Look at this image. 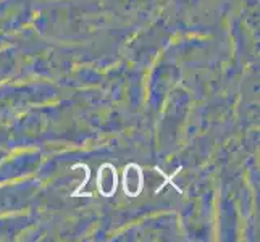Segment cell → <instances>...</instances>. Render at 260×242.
<instances>
[{
	"label": "cell",
	"mask_w": 260,
	"mask_h": 242,
	"mask_svg": "<svg viewBox=\"0 0 260 242\" xmlns=\"http://www.w3.org/2000/svg\"><path fill=\"white\" fill-rule=\"evenodd\" d=\"M144 189V175L138 163H129L123 173V191L128 197H138Z\"/></svg>",
	"instance_id": "obj_1"
},
{
	"label": "cell",
	"mask_w": 260,
	"mask_h": 242,
	"mask_svg": "<svg viewBox=\"0 0 260 242\" xmlns=\"http://www.w3.org/2000/svg\"><path fill=\"white\" fill-rule=\"evenodd\" d=\"M118 187V175L112 163H104L97 173V189L104 197H112Z\"/></svg>",
	"instance_id": "obj_2"
}]
</instances>
